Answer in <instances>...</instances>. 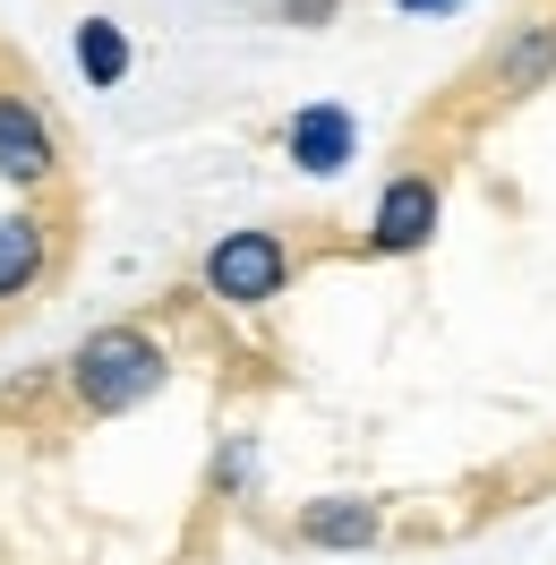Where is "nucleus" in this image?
I'll use <instances>...</instances> for the list:
<instances>
[{"label": "nucleus", "mask_w": 556, "mask_h": 565, "mask_svg": "<svg viewBox=\"0 0 556 565\" xmlns=\"http://www.w3.org/2000/svg\"><path fill=\"white\" fill-rule=\"evenodd\" d=\"M43 257H52V223L43 214H0V309L43 282Z\"/></svg>", "instance_id": "39448f33"}, {"label": "nucleus", "mask_w": 556, "mask_h": 565, "mask_svg": "<svg viewBox=\"0 0 556 565\" xmlns=\"http://www.w3.org/2000/svg\"><path fill=\"white\" fill-rule=\"evenodd\" d=\"M411 9H437V0H411Z\"/></svg>", "instance_id": "9b49d317"}, {"label": "nucleus", "mask_w": 556, "mask_h": 565, "mask_svg": "<svg viewBox=\"0 0 556 565\" xmlns=\"http://www.w3.org/2000/svg\"><path fill=\"white\" fill-rule=\"evenodd\" d=\"M334 9H343V0H282V18H291V26H325Z\"/></svg>", "instance_id": "9d476101"}, {"label": "nucleus", "mask_w": 556, "mask_h": 565, "mask_svg": "<svg viewBox=\"0 0 556 565\" xmlns=\"http://www.w3.org/2000/svg\"><path fill=\"white\" fill-rule=\"evenodd\" d=\"M163 377H172V360H163V343L138 334V326H104V334H86L70 352V394H77L86 420H111V412L146 403Z\"/></svg>", "instance_id": "f257e3e1"}, {"label": "nucleus", "mask_w": 556, "mask_h": 565, "mask_svg": "<svg viewBox=\"0 0 556 565\" xmlns=\"http://www.w3.org/2000/svg\"><path fill=\"white\" fill-rule=\"evenodd\" d=\"M282 282H291V248L275 232H223L206 248V291L232 300V309H266Z\"/></svg>", "instance_id": "f03ea898"}, {"label": "nucleus", "mask_w": 556, "mask_h": 565, "mask_svg": "<svg viewBox=\"0 0 556 565\" xmlns=\"http://www.w3.org/2000/svg\"><path fill=\"white\" fill-rule=\"evenodd\" d=\"M437 180L428 172H403V180H385V198L377 214H368V241L385 248V257H411V248H428V232H437Z\"/></svg>", "instance_id": "20e7f679"}, {"label": "nucleus", "mask_w": 556, "mask_h": 565, "mask_svg": "<svg viewBox=\"0 0 556 565\" xmlns=\"http://www.w3.org/2000/svg\"><path fill=\"white\" fill-rule=\"evenodd\" d=\"M77 70L95 77V86H120V77H129V35H120L111 18H86V26H77Z\"/></svg>", "instance_id": "6e6552de"}, {"label": "nucleus", "mask_w": 556, "mask_h": 565, "mask_svg": "<svg viewBox=\"0 0 556 565\" xmlns=\"http://www.w3.org/2000/svg\"><path fill=\"white\" fill-rule=\"evenodd\" d=\"M548 70H556V26H531V35L505 43V61H496V77H505L514 95H531V86H539Z\"/></svg>", "instance_id": "1a4fd4ad"}, {"label": "nucleus", "mask_w": 556, "mask_h": 565, "mask_svg": "<svg viewBox=\"0 0 556 565\" xmlns=\"http://www.w3.org/2000/svg\"><path fill=\"white\" fill-rule=\"evenodd\" d=\"M377 531H385V514L360 505V497H325V505L300 514V540H309V548H368Z\"/></svg>", "instance_id": "0eeeda50"}, {"label": "nucleus", "mask_w": 556, "mask_h": 565, "mask_svg": "<svg viewBox=\"0 0 556 565\" xmlns=\"http://www.w3.org/2000/svg\"><path fill=\"white\" fill-rule=\"evenodd\" d=\"M52 172H61V138H52V120H43L26 95L0 86V180H18V189H52Z\"/></svg>", "instance_id": "7ed1b4c3"}, {"label": "nucleus", "mask_w": 556, "mask_h": 565, "mask_svg": "<svg viewBox=\"0 0 556 565\" xmlns=\"http://www.w3.org/2000/svg\"><path fill=\"white\" fill-rule=\"evenodd\" d=\"M351 146H360V129H351V111H334V104H309L291 120V154H300L309 172H343Z\"/></svg>", "instance_id": "423d86ee"}]
</instances>
